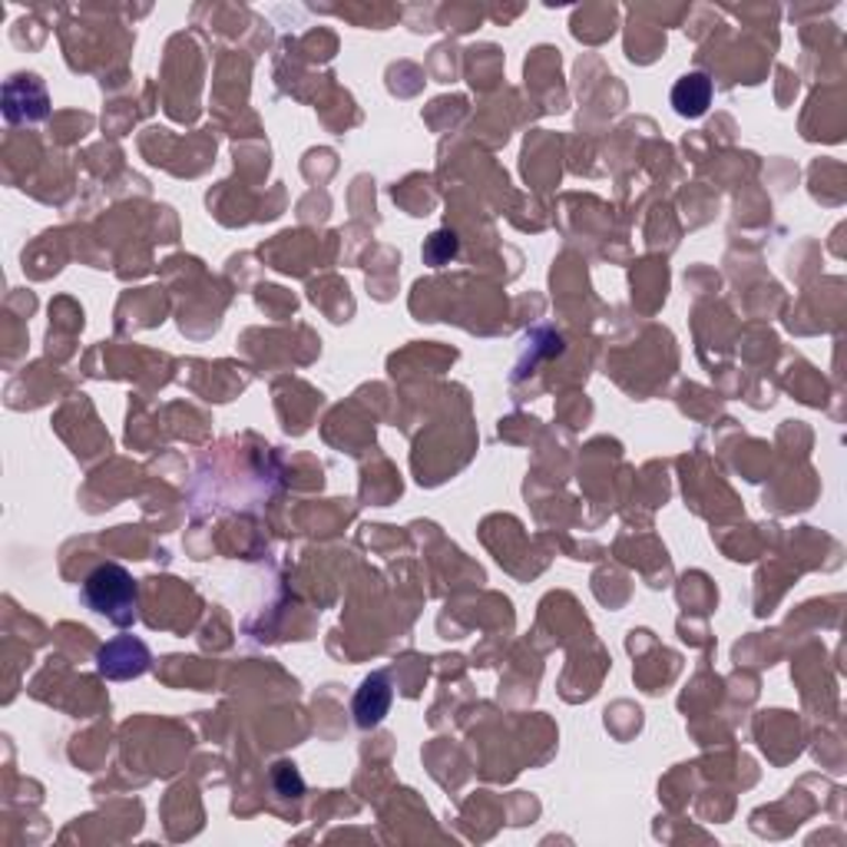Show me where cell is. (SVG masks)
Listing matches in <instances>:
<instances>
[{
    "label": "cell",
    "mask_w": 847,
    "mask_h": 847,
    "mask_svg": "<svg viewBox=\"0 0 847 847\" xmlns=\"http://www.w3.org/2000/svg\"><path fill=\"white\" fill-rule=\"evenodd\" d=\"M83 600L93 613L113 620L116 626H129L136 620V583L133 576L116 567V563H103L96 567L86 583H83Z\"/></svg>",
    "instance_id": "1"
},
{
    "label": "cell",
    "mask_w": 847,
    "mask_h": 847,
    "mask_svg": "<svg viewBox=\"0 0 847 847\" xmlns=\"http://www.w3.org/2000/svg\"><path fill=\"white\" fill-rule=\"evenodd\" d=\"M391 709V686H388V676H368L364 686L358 689L354 696V722L361 729H374Z\"/></svg>",
    "instance_id": "2"
},
{
    "label": "cell",
    "mask_w": 847,
    "mask_h": 847,
    "mask_svg": "<svg viewBox=\"0 0 847 847\" xmlns=\"http://www.w3.org/2000/svg\"><path fill=\"white\" fill-rule=\"evenodd\" d=\"M146 663H149V656H146V649H142L136 639H116V643H109V646L99 653V669H103V676H109V679L139 676V673L146 669Z\"/></svg>",
    "instance_id": "3"
},
{
    "label": "cell",
    "mask_w": 847,
    "mask_h": 847,
    "mask_svg": "<svg viewBox=\"0 0 847 847\" xmlns=\"http://www.w3.org/2000/svg\"><path fill=\"white\" fill-rule=\"evenodd\" d=\"M712 103V80L706 73H686L676 86H673V106L679 116L699 119Z\"/></svg>",
    "instance_id": "4"
},
{
    "label": "cell",
    "mask_w": 847,
    "mask_h": 847,
    "mask_svg": "<svg viewBox=\"0 0 847 847\" xmlns=\"http://www.w3.org/2000/svg\"><path fill=\"white\" fill-rule=\"evenodd\" d=\"M454 252H457V235L454 232H437V235H431V242L424 248V258L431 265H444Z\"/></svg>",
    "instance_id": "5"
}]
</instances>
